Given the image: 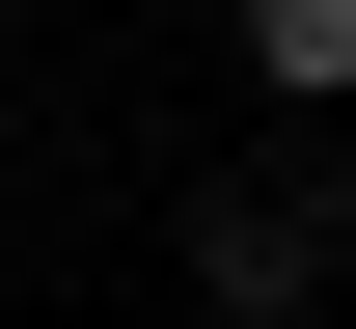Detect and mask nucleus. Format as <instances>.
<instances>
[{
    "label": "nucleus",
    "mask_w": 356,
    "mask_h": 329,
    "mask_svg": "<svg viewBox=\"0 0 356 329\" xmlns=\"http://www.w3.org/2000/svg\"><path fill=\"white\" fill-rule=\"evenodd\" d=\"M192 302L220 329H302L329 302V192H220V220H192Z\"/></svg>",
    "instance_id": "f257e3e1"
},
{
    "label": "nucleus",
    "mask_w": 356,
    "mask_h": 329,
    "mask_svg": "<svg viewBox=\"0 0 356 329\" xmlns=\"http://www.w3.org/2000/svg\"><path fill=\"white\" fill-rule=\"evenodd\" d=\"M247 83L274 110H356V0H247Z\"/></svg>",
    "instance_id": "f03ea898"
}]
</instances>
